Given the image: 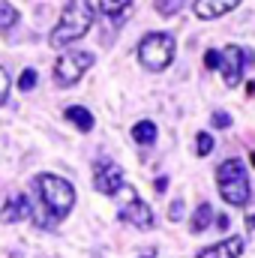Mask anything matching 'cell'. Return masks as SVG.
I'll list each match as a JSON object with an SVG mask.
<instances>
[{
  "label": "cell",
  "mask_w": 255,
  "mask_h": 258,
  "mask_svg": "<svg viewBox=\"0 0 255 258\" xmlns=\"http://www.w3.org/2000/svg\"><path fill=\"white\" fill-rule=\"evenodd\" d=\"M153 189H156V192H165V189H168V177H159V180H156V186H153Z\"/></svg>",
  "instance_id": "d4e9b609"
},
{
  "label": "cell",
  "mask_w": 255,
  "mask_h": 258,
  "mask_svg": "<svg viewBox=\"0 0 255 258\" xmlns=\"http://www.w3.org/2000/svg\"><path fill=\"white\" fill-rule=\"evenodd\" d=\"M15 21H18L15 6H12V3H6V0H0V33L12 30V27H15Z\"/></svg>",
  "instance_id": "9a60e30c"
},
{
  "label": "cell",
  "mask_w": 255,
  "mask_h": 258,
  "mask_svg": "<svg viewBox=\"0 0 255 258\" xmlns=\"http://www.w3.org/2000/svg\"><path fill=\"white\" fill-rule=\"evenodd\" d=\"M204 66H207V72L219 69V66H222V54H219V51H213V48H207V51H204Z\"/></svg>",
  "instance_id": "ffe728a7"
},
{
  "label": "cell",
  "mask_w": 255,
  "mask_h": 258,
  "mask_svg": "<svg viewBox=\"0 0 255 258\" xmlns=\"http://www.w3.org/2000/svg\"><path fill=\"white\" fill-rule=\"evenodd\" d=\"M132 138H135V144L150 147V144L156 141V126H153L150 120H141V123H135V126H132Z\"/></svg>",
  "instance_id": "4fadbf2b"
},
{
  "label": "cell",
  "mask_w": 255,
  "mask_h": 258,
  "mask_svg": "<svg viewBox=\"0 0 255 258\" xmlns=\"http://www.w3.org/2000/svg\"><path fill=\"white\" fill-rule=\"evenodd\" d=\"M93 63H96V57L90 51H63L54 63V81L60 87H72L84 78V72Z\"/></svg>",
  "instance_id": "8992f818"
},
{
  "label": "cell",
  "mask_w": 255,
  "mask_h": 258,
  "mask_svg": "<svg viewBox=\"0 0 255 258\" xmlns=\"http://www.w3.org/2000/svg\"><path fill=\"white\" fill-rule=\"evenodd\" d=\"M249 162H252V165H255V150H252V153H249Z\"/></svg>",
  "instance_id": "4316f807"
},
{
  "label": "cell",
  "mask_w": 255,
  "mask_h": 258,
  "mask_svg": "<svg viewBox=\"0 0 255 258\" xmlns=\"http://www.w3.org/2000/svg\"><path fill=\"white\" fill-rule=\"evenodd\" d=\"M63 117L69 120V123H75L81 132H90L93 123H96V120H93V114H90L87 108H81V105H69V108L63 111Z\"/></svg>",
  "instance_id": "7c38bea8"
},
{
  "label": "cell",
  "mask_w": 255,
  "mask_h": 258,
  "mask_svg": "<svg viewBox=\"0 0 255 258\" xmlns=\"http://www.w3.org/2000/svg\"><path fill=\"white\" fill-rule=\"evenodd\" d=\"M246 93H249V96H255V81H249V84H246Z\"/></svg>",
  "instance_id": "484cf974"
},
{
  "label": "cell",
  "mask_w": 255,
  "mask_h": 258,
  "mask_svg": "<svg viewBox=\"0 0 255 258\" xmlns=\"http://www.w3.org/2000/svg\"><path fill=\"white\" fill-rule=\"evenodd\" d=\"M6 96H9V72L0 66V105L6 102Z\"/></svg>",
  "instance_id": "44dd1931"
},
{
  "label": "cell",
  "mask_w": 255,
  "mask_h": 258,
  "mask_svg": "<svg viewBox=\"0 0 255 258\" xmlns=\"http://www.w3.org/2000/svg\"><path fill=\"white\" fill-rule=\"evenodd\" d=\"M216 183H219V195L225 204L231 207H246L249 204V177H246V168L243 162L237 159H225L219 168H216Z\"/></svg>",
  "instance_id": "3957f363"
},
{
  "label": "cell",
  "mask_w": 255,
  "mask_h": 258,
  "mask_svg": "<svg viewBox=\"0 0 255 258\" xmlns=\"http://www.w3.org/2000/svg\"><path fill=\"white\" fill-rule=\"evenodd\" d=\"M210 120H213V126H216V129H228V126H231V117H228L225 111H213V117H210Z\"/></svg>",
  "instance_id": "7402d4cb"
},
{
  "label": "cell",
  "mask_w": 255,
  "mask_h": 258,
  "mask_svg": "<svg viewBox=\"0 0 255 258\" xmlns=\"http://www.w3.org/2000/svg\"><path fill=\"white\" fill-rule=\"evenodd\" d=\"M243 252V237H225L213 246H204L198 258H240Z\"/></svg>",
  "instance_id": "8fae6325"
},
{
  "label": "cell",
  "mask_w": 255,
  "mask_h": 258,
  "mask_svg": "<svg viewBox=\"0 0 255 258\" xmlns=\"http://www.w3.org/2000/svg\"><path fill=\"white\" fill-rule=\"evenodd\" d=\"M180 216H183V201L177 198V201H171V210H168V219H171V222H177Z\"/></svg>",
  "instance_id": "603a6c76"
},
{
  "label": "cell",
  "mask_w": 255,
  "mask_h": 258,
  "mask_svg": "<svg viewBox=\"0 0 255 258\" xmlns=\"http://www.w3.org/2000/svg\"><path fill=\"white\" fill-rule=\"evenodd\" d=\"M153 6H156V12H159L162 18H171V15H177V12L183 9V0H156Z\"/></svg>",
  "instance_id": "e0dca14e"
},
{
  "label": "cell",
  "mask_w": 255,
  "mask_h": 258,
  "mask_svg": "<svg viewBox=\"0 0 255 258\" xmlns=\"http://www.w3.org/2000/svg\"><path fill=\"white\" fill-rule=\"evenodd\" d=\"M237 6H240V0H195V3H192L195 15L204 18V21L222 18V15H228L231 9H237Z\"/></svg>",
  "instance_id": "9c48e42d"
},
{
  "label": "cell",
  "mask_w": 255,
  "mask_h": 258,
  "mask_svg": "<svg viewBox=\"0 0 255 258\" xmlns=\"http://www.w3.org/2000/svg\"><path fill=\"white\" fill-rule=\"evenodd\" d=\"M111 198L117 201V216H120L126 225H135V228H153V210L138 198L135 186H126V183H123Z\"/></svg>",
  "instance_id": "5b68a950"
},
{
  "label": "cell",
  "mask_w": 255,
  "mask_h": 258,
  "mask_svg": "<svg viewBox=\"0 0 255 258\" xmlns=\"http://www.w3.org/2000/svg\"><path fill=\"white\" fill-rule=\"evenodd\" d=\"M129 3H132V0H99V9H102L108 18H117V15H123L129 9Z\"/></svg>",
  "instance_id": "2e32d148"
},
{
  "label": "cell",
  "mask_w": 255,
  "mask_h": 258,
  "mask_svg": "<svg viewBox=\"0 0 255 258\" xmlns=\"http://www.w3.org/2000/svg\"><path fill=\"white\" fill-rule=\"evenodd\" d=\"M210 222H213V207L204 201V204H198V210H195V216H192V231H195V234H201Z\"/></svg>",
  "instance_id": "5bb4252c"
},
{
  "label": "cell",
  "mask_w": 255,
  "mask_h": 258,
  "mask_svg": "<svg viewBox=\"0 0 255 258\" xmlns=\"http://www.w3.org/2000/svg\"><path fill=\"white\" fill-rule=\"evenodd\" d=\"M213 135H207V132H198L195 135V153L198 156H207V153H213Z\"/></svg>",
  "instance_id": "ac0fdd59"
},
{
  "label": "cell",
  "mask_w": 255,
  "mask_h": 258,
  "mask_svg": "<svg viewBox=\"0 0 255 258\" xmlns=\"http://www.w3.org/2000/svg\"><path fill=\"white\" fill-rule=\"evenodd\" d=\"M93 186L102 195H114L123 186V168H120L117 162L96 159V162H93Z\"/></svg>",
  "instance_id": "ba28073f"
},
{
  "label": "cell",
  "mask_w": 255,
  "mask_h": 258,
  "mask_svg": "<svg viewBox=\"0 0 255 258\" xmlns=\"http://www.w3.org/2000/svg\"><path fill=\"white\" fill-rule=\"evenodd\" d=\"M36 192H39L42 207L48 210V216H51L54 222L63 219L66 213L72 210V204H75V189H72V183L63 180V177H57V174H39V177H36Z\"/></svg>",
  "instance_id": "7a4b0ae2"
},
{
  "label": "cell",
  "mask_w": 255,
  "mask_h": 258,
  "mask_svg": "<svg viewBox=\"0 0 255 258\" xmlns=\"http://www.w3.org/2000/svg\"><path fill=\"white\" fill-rule=\"evenodd\" d=\"M252 60H255L252 51H246V48H240V45H228V48L222 51V66H219L225 87H237L240 78H243L246 63H252Z\"/></svg>",
  "instance_id": "52a82bcc"
},
{
  "label": "cell",
  "mask_w": 255,
  "mask_h": 258,
  "mask_svg": "<svg viewBox=\"0 0 255 258\" xmlns=\"http://www.w3.org/2000/svg\"><path fill=\"white\" fill-rule=\"evenodd\" d=\"M93 18H96V12H93V3L90 0H69L63 6V15H60L57 27L48 36V45L51 48H66L69 42L81 39L93 27Z\"/></svg>",
  "instance_id": "6da1fadb"
},
{
  "label": "cell",
  "mask_w": 255,
  "mask_h": 258,
  "mask_svg": "<svg viewBox=\"0 0 255 258\" xmlns=\"http://www.w3.org/2000/svg\"><path fill=\"white\" fill-rule=\"evenodd\" d=\"M246 231H249V234H255V210H249V213H246Z\"/></svg>",
  "instance_id": "cb8c5ba5"
},
{
  "label": "cell",
  "mask_w": 255,
  "mask_h": 258,
  "mask_svg": "<svg viewBox=\"0 0 255 258\" xmlns=\"http://www.w3.org/2000/svg\"><path fill=\"white\" fill-rule=\"evenodd\" d=\"M36 87V72L33 69H24L21 78H18V90H33Z\"/></svg>",
  "instance_id": "d6986e66"
},
{
  "label": "cell",
  "mask_w": 255,
  "mask_h": 258,
  "mask_svg": "<svg viewBox=\"0 0 255 258\" xmlns=\"http://www.w3.org/2000/svg\"><path fill=\"white\" fill-rule=\"evenodd\" d=\"M27 216H33V207H30V201H27V195H12L6 204H3V210H0V219L3 222H21V219H27Z\"/></svg>",
  "instance_id": "30bf717a"
},
{
  "label": "cell",
  "mask_w": 255,
  "mask_h": 258,
  "mask_svg": "<svg viewBox=\"0 0 255 258\" xmlns=\"http://www.w3.org/2000/svg\"><path fill=\"white\" fill-rule=\"evenodd\" d=\"M174 51H177V45H174V36L171 33H147L138 42V60H141L144 69H150V72L168 69L171 60H174Z\"/></svg>",
  "instance_id": "277c9868"
}]
</instances>
